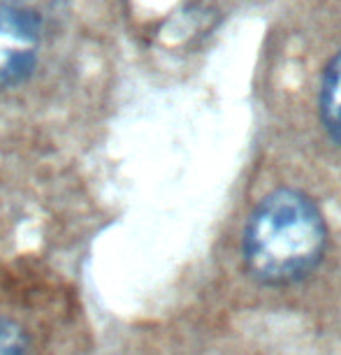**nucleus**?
<instances>
[{
	"mask_svg": "<svg viewBox=\"0 0 341 355\" xmlns=\"http://www.w3.org/2000/svg\"><path fill=\"white\" fill-rule=\"evenodd\" d=\"M325 239L318 207L297 191H277L256 207L246 225V265L265 284H290L318 265Z\"/></svg>",
	"mask_w": 341,
	"mask_h": 355,
	"instance_id": "1",
	"label": "nucleus"
},
{
	"mask_svg": "<svg viewBox=\"0 0 341 355\" xmlns=\"http://www.w3.org/2000/svg\"><path fill=\"white\" fill-rule=\"evenodd\" d=\"M51 28L19 0H0V89L26 82Z\"/></svg>",
	"mask_w": 341,
	"mask_h": 355,
	"instance_id": "2",
	"label": "nucleus"
},
{
	"mask_svg": "<svg viewBox=\"0 0 341 355\" xmlns=\"http://www.w3.org/2000/svg\"><path fill=\"white\" fill-rule=\"evenodd\" d=\"M320 116L330 135L341 144V51L325 68L320 84Z\"/></svg>",
	"mask_w": 341,
	"mask_h": 355,
	"instance_id": "3",
	"label": "nucleus"
},
{
	"mask_svg": "<svg viewBox=\"0 0 341 355\" xmlns=\"http://www.w3.org/2000/svg\"><path fill=\"white\" fill-rule=\"evenodd\" d=\"M28 337L24 327L10 318H0V355H28Z\"/></svg>",
	"mask_w": 341,
	"mask_h": 355,
	"instance_id": "4",
	"label": "nucleus"
}]
</instances>
